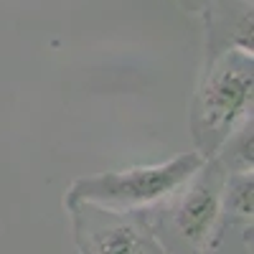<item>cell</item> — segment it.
I'll list each match as a JSON object with an SVG mask.
<instances>
[{"label":"cell","instance_id":"cell-2","mask_svg":"<svg viewBox=\"0 0 254 254\" xmlns=\"http://www.w3.org/2000/svg\"><path fill=\"white\" fill-rule=\"evenodd\" d=\"M252 51L224 49L203 71L190 107V132L203 158H214L224 140L252 117Z\"/></svg>","mask_w":254,"mask_h":254},{"label":"cell","instance_id":"cell-5","mask_svg":"<svg viewBox=\"0 0 254 254\" xmlns=\"http://www.w3.org/2000/svg\"><path fill=\"white\" fill-rule=\"evenodd\" d=\"M252 190H254L252 171L226 173L224 198H221V214L226 224H252Z\"/></svg>","mask_w":254,"mask_h":254},{"label":"cell","instance_id":"cell-1","mask_svg":"<svg viewBox=\"0 0 254 254\" xmlns=\"http://www.w3.org/2000/svg\"><path fill=\"white\" fill-rule=\"evenodd\" d=\"M226 171L216 158H206L201 168L165 201L150 206L142 216L168 254H203L221 231Z\"/></svg>","mask_w":254,"mask_h":254},{"label":"cell","instance_id":"cell-4","mask_svg":"<svg viewBox=\"0 0 254 254\" xmlns=\"http://www.w3.org/2000/svg\"><path fill=\"white\" fill-rule=\"evenodd\" d=\"M81 254H168L142 216L94 203L69 206Z\"/></svg>","mask_w":254,"mask_h":254},{"label":"cell","instance_id":"cell-3","mask_svg":"<svg viewBox=\"0 0 254 254\" xmlns=\"http://www.w3.org/2000/svg\"><path fill=\"white\" fill-rule=\"evenodd\" d=\"M206 158L201 153H183L168 163L142 165L130 171H112L71 183L66 193V208L74 203H94L115 211L142 214L160 201H165L178 186L193 176Z\"/></svg>","mask_w":254,"mask_h":254}]
</instances>
